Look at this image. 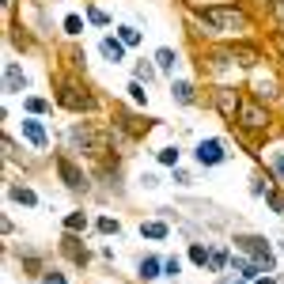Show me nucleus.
Masks as SVG:
<instances>
[{"instance_id": "nucleus-30", "label": "nucleus", "mask_w": 284, "mask_h": 284, "mask_svg": "<svg viewBox=\"0 0 284 284\" xmlns=\"http://www.w3.org/2000/svg\"><path fill=\"white\" fill-rule=\"evenodd\" d=\"M42 284H65V277H61V273H46Z\"/></svg>"}, {"instance_id": "nucleus-7", "label": "nucleus", "mask_w": 284, "mask_h": 284, "mask_svg": "<svg viewBox=\"0 0 284 284\" xmlns=\"http://www.w3.org/2000/svg\"><path fill=\"white\" fill-rule=\"evenodd\" d=\"M224 144L220 140H201L197 144V163H205V167H216V163H224Z\"/></svg>"}, {"instance_id": "nucleus-3", "label": "nucleus", "mask_w": 284, "mask_h": 284, "mask_svg": "<svg viewBox=\"0 0 284 284\" xmlns=\"http://www.w3.org/2000/svg\"><path fill=\"white\" fill-rule=\"evenodd\" d=\"M235 242H239L247 254H254V262L262 265V273H273V265H277V262H273V254H269V247H265V239H258V235H239Z\"/></svg>"}, {"instance_id": "nucleus-23", "label": "nucleus", "mask_w": 284, "mask_h": 284, "mask_svg": "<svg viewBox=\"0 0 284 284\" xmlns=\"http://www.w3.org/2000/svg\"><path fill=\"white\" fill-rule=\"evenodd\" d=\"M159 163L175 167V163H178V148H163V152H159Z\"/></svg>"}, {"instance_id": "nucleus-29", "label": "nucleus", "mask_w": 284, "mask_h": 284, "mask_svg": "<svg viewBox=\"0 0 284 284\" xmlns=\"http://www.w3.org/2000/svg\"><path fill=\"white\" fill-rule=\"evenodd\" d=\"M140 182H144V189H155V186H159V178H155V175H140Z\"/></svg>"}, {"instance_id": "nucleus-31", "label": "nucleus", "mask_w": 284, "mask_h": 284, "mask_svg": "<svg viewBox=\"0 0 284 284\" xmlns=\"http://www.w3.org/2000/svg\"><path fill=\"white\" fill-rule=\"evenodd\" d=\"M88 15H91V23H99V27H102V23H106V15H102V12H99V8H91V12H88Z\"/></svg>"}, {"instance_id": "nucleus-24", "label": "nucleus", "mask_w": 284, "mask_h": 284, "mask_svg": "<svg viewBox=\"0 0 284 284\" xmlns=\"http://www.w3.org/2000/svg\"><path fill=\"white\" fill-rule=\"evenodd\" d=\"M99 231H102V235H110V231H114V235H117V220H110V216H102V220H99Z\"/></svg>"}, {"instance_id": "nucleus-1", "label": "nucleus", "mask_w": 284, "mask_h": 284, "mask_svg": "<svg viewBox=\"0 0 284 284\" xmlns=\"http://www.w3.org/2000/svg\"><path fill=\"white\" fill-rule=\"evenodd\" d=\"M201 23L212 27V30H242L247 27V15H242L239 8H205Z\"/></svg>"}, {"instance_id": "nucleus-2", "label": "nucleus", "mask_w": 284, "mask_h": 284, "mask_svg": "<svg viewBox=\"0 0 284 284\" xmlns=\"http://www.w3.org/2000/svg\"><path fill=\"white\" fill-rule=\"evenodd\" d=\"M57 102L68 110H91L95 106V99L88 91H80V84H72L68 76H57Z\"/></svg>"}, {"instance_id": "nucleus-9", "label": "nucleus", "mask_w": 284, "mask_h": 284, "mask_svg": "<svg viewBox=\"0 0 284 284\" xmlns=\"http://www.w3.org/2000/svg\"><path fill=\"white\" fill-rule=\"evenodd\" d=\"M102 53H106V61H110V65H121V61H125V42L102 38Z\"/></svg>"}, {"instance_id": "nucleus-28", "label": "nucleus", "mask_w": 284, "mask_h": 284, "mask_svg": "<svg viewBox=\"0 0 284 284\" xmlns=\"http://www.w3.org/2000/svg\"><path fill=\"white\" fill-rule=\"evenodd\" d=\"M27 110H34V114H42V110H46V99H27Z\"/></svg>"}, {"instance_id": "nucleus-16", "label": "nucleus", "mask_w": 284, "mask_h": 284, "mask_svg": "<svg viewBox=\"0 0 284 284\" xmlns=\"http://www.w3.org/2000/svg\"><path fill=\"white\" fill-rule=\"evenodd\" d=\"M140 277L155 280V277H159V262H155V258H144V262H140Z\"/></svg>"}, {"instance_id": "nucleus-25", "label": "nucleus", "mask_w": 284, "mask_h": 284, "mask_svg": "<svg viewBox=\"0 0 284 284\" xmlns=\"http://www.w3.org/2000/svg\"><path fill=\"white\" fill-rule=\"evenodd\" d=\"M163 269H167L171 277H178V269H182V262H178V258H167V262H163Z\"/></svg>"}, {"instance_id": "nucleus-17", "label": "nucleus", "mask_w": 284, "mask_h": 284, "mask_svg": "<svg viewBox=\"0 0 284 284\" xmlns=\"http://www.w3.org/2000/svg\"><path fill=\"white\" fill-rule=\"evenodd\" d=\"M65 227H68V231H80V227H88V216H84V212H68Z\"/></svg>"}, {"instance_id": "nucleus-19", "label": "nucleus", "mask_w": 284, "mask_h": 284, "mask_svg": "<svg viewBox=\"0 0 284 284\" xmlns=\"http://www.w3.org/2000/svg\"><path fill=\"white\" fill-rule=\"evenodd\" d=\"M189 258H193L197 265H205V262H209V250H205L201 242H193V247H189Z\"/></svg>"}, {"instance_id": "nucleus-33", "label": "nucleus", "mask_w": 284, "mask_h": 284, "mask_svg": "<svg viewBox=\"0 0 284 284\" xmlns=\"http://www.w3.org/2000/svg\"><path fill=\"white\" fill-rule=\"evenodd\" d=\"M273 12H277V19L284 23V0H277V4H273Z\"/></svg>"}, {"instance_id": "nucleus-21", "label": "nucleus", "mask_w": 284, "mask_h": 284, "mask_svg": "<svg viewBox=\"0 0 284 284\" xmlns=\"http://www.w3.org/2000/svg\"><path fill=\"white\" fill-rule=\"evenodd\" d=\"M121 42H125V46H137V42H140V30H137V27H121Z\"/></svg>"}, {"instance_id": "nucleus-12", "label": "nucleus", "mask_w": 284, "mask_h": 284, "mask_svg": "<svg viewBox=\"0 0 284 284\" xmlns=\"http://www.w3.org/2000/svg\"><path fill=\"white\" fill-rule=\"evenodd\" d=\"M140 235H148V239H167V224H140Z\"/></svg>"}, {"instance_id": "nucleus-35", "label": "nucleus", "mask_w": 284, "mask_h": 284, "mask_svg": "<svg viewBox=\"0 0 284 284\" xmlns=\"http://www.w3.org/2000/svg\"><path fill=\"white\" fill-rule=\"evenodd\" d=\"M258 284H273V280H269V277H262V280H258Z\"/></svg>"}, {"instance_id": "nucleus-13", "label": "nucleus", "mask_w": 284, "mask_h": 284, "mask_svg": "<svg viewBox=\"0 0 284 284\" xmlns=\"http://www.w3.org/2000/svg\"><path fill=\"white\" fill-rule=\"evenodd\" d=\"M155 61H159L163 72H171V68L178 65V53H175V50H159V53H155Z\"/></svg>"}, {"instance_id": "nucleus-14", "label": "nucleus", "mask_w": 284, "mask_h": 284, "mask_svg": "<svg viewBox=\"0 0 284 284\" xmlns=\"http://www.w3.org/2000/svg\"><path fill=\"white\" fill-rule=\"evenodd\" d=\"M224 265H227V250H209V269L224 273Z\"/></svg>"}, {"instance_id": "nucleus-11", "label": "nucleus", "mask_w": 284, "mask_h": 284, "mask_svg": "<svg viewBox=\"0 0 284 284\" xmlns=\"http://www.w3.org/2000/svg\"><path fill=\"white\" fill-rule=\"evenodd\" d=\"M231 265H235V269H239L242 273V277H258V273H262V265H258V262H247V258H231Z\"/></svg>"}, {"instance_id": "nucleus-15", "label": "nucleus", "mask_w": 284, "mask_h": 284, "mask_svg": "<svg viewBox=\"0 0 284 284\" xmlns=\"http://www.w3.org/2000/svg\"><path fill=\"white\" fill-rule=\"evenodd\" d=\"M171 91H175V99H178V102H193V84L178 80V84H175V88H171Z\"/></svg>"}, {"instance_id": "nucleus-20", "label": "nucleus", "mask_w": 284, "mask_h": 284, "mask_svg": "<svg viewBox=\"0 0 284 284\" xmlns=\"http://www.w3.org/2000/svg\"><path fill=\"white\" fill-rule=\"evenodd\" d=\"M12 197H15L19 205H34V193H30V189H23V186H15V189H12Z\"/></svg>"}, {"instance_id": "nucleus-8", "label": "nucleus", "mask_w": 284, "mask_h": 284, "mask_svg": "<svg viewBox=\"0 0 284 284\" xmlns=\"http://www.w3.org/2000/svg\"><path fill=\"white\" fill-rule=\"evenodd\" d=\"M4 91H27V76H23V68L15 65V61H8V72H4Z\"/></svg>"}, {"instance_id": "nucleus-36", "label": "nucleus", "mask_w": 284, "mask_h": 284, "mask_svg": "<svg viewBox=\"0 0 284 284\" xmlns=\"http://www.w3.org/2000/svg\"><path fill=\"white\" fill-rule=\"evenodd\" d=\"M280 284H284V280H280Z\"/></svg>"}, {"instance_id": "nucleus-27", "label": "nucleus", "mask_w": 284, "mask_h": 284, "mask_svg": "<svg viewBox=\"0 0 284 284\" xmlns=\"http://www.w3.org/2000/svg\"><path fill=\"white\" fill-rule=\"evenodd\" d=\"M129 91H133V99H137V102H148V95H144V88H140V84H129Z\"/></svg>"}, {"instance_id": "nucleus-18", "label": "nucleus", "mask_w": 284, "mask_h": 284, "mask_svg": "<svg viewBox=\"0 0 284 284\" xmlns=\"http://www.w3.org/2000/svg\"><path fill=\"white\" fill-rule=\"evenodd\" d=\"M277 95V84L273 80H258V99H273Z\"/></svg>"}, {"instance_id": "nucleus-32", "label": "nucleus", "mask_w": 284, "mask_h": 284, "mask_svg": "<svg viewBox=\"0 0 284 284\" xmlns=\"http://www.w3.org/2000/svg\"><path fill=\"white\" fill-rule=\"evenodd\" d=\"M269 205H273V212H284V201H280V197H277V193H273V197H269Z\"/></svg>"}, {"instance_id": "nucleus-10", "label": "nucleus", "mask_w": 284, "mask_h": 284, "mask_svg": "<svg viewBox=\"0 0 284 284\" xmlns=\"http://www.w3.org/2000/svg\"><path fill=\"white\" fill-rule=\"evenodd\" d=\"M23 133H27V140H30L34 148H46V129H42L38 121H23Z\"/></svg>"}, {"instance_id": "nucleus-4", "label": "nucleus", "mask_w": 284, "mask_h": 284, "mask_svg": "<svg viewBox=\"0 0 284 284\" xmlns=\"http://www.w3.org/2000/svg\"><path fill=\"white\" fill-rule=\"evenodd\" d=\"M239 125L242 129H265L269 125V110L262 102H239Z\"/></svg>"}, {"instance_id": "nucleus-26", "label": "nucleus", "mask_w": 284, "mask_h": 284, "mask_svg": "<svg viewBox=\"0 0 284 284\" xmlns=\"http://www.w3.org/2000/svg\"><path fill=\"white\" fill-rule=\"evenodd\" d=\"M137 76H140V80H144V84H148V80H152V76H155V72H152V65H144V61H140V65H137Z\"/></svg>"}, {"instance_id": "nucleus-34", "label": "nucleus", "mask_w": 284, "mask_h": 284, "mask_svg": "<svg viewBox=\"0 0 284 284\" xmlns=\"http://www.w3.org/2000/svg\"><path fill=\"white\" fill-rule=\"evenodd\" d=\"M273 167H277V171H280V175H284V152L277 155V159H273Z\"/></svg>"}, {"instance_id": "nucleus-5", "label": "nucleus", "mask_w": 284, "mask_h": 284, "mask_svg": "<svg viewBox=\"0 0 284 284\" xmlns=\"http://www.w3.org/2000/svg\"><path fill=\"white\" fill-rule=\"evenodd\" d=\"M57 171H61V178H65V186H68V189H76V193H84V189H88V178H84V171L76 167L68 155H57Z\"/></svg>"}, {"instance_id": "nucleus-22", "label": "nucleus", "mask_w": 284, "mask_h": 284, "mask_svg": "<svg viewBox=\"0 0 284 284\" xmlns=\"http://www.w3.org/2000/svg\"><path fill=\"white\" fill-rule=\"evenodd\" d=\"M65 30H68V34H80V30H84V19H80V15H68V19H65Z\"/></svg>"}, {"instance_id": "nucleus-6", "label": "nucleus", "mask_w": 284, "mask_h": 284, "mask_svg": "<svg viewBox=\"0 0 284 284\" xmlns=\"http://www.w3.org/2000/svg\"><path fill=\"white\" fill-rule=\"evenodd\" d=\"M212 102H216V110H220V114H224V117H235V114H239V95H235L231 88H216V91H212Z\"/></svg>"}]
</instances>
